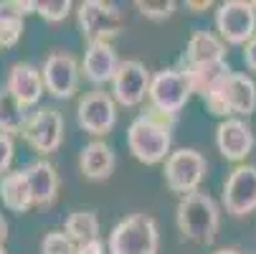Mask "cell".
I'll list each match as a JSON object with an SVG mask.
<instances>
[{"mask_svg": "<svg viewBox=\"0 0 256 254\" xmlns=\"http://www.w3.org/2000/svg\"><path fill=\"white\" fill-rule=\"evenodd\" d=\"M28 122V112H26V107L3 87L0 89V132H6V135H20L23 127Z\"/></svg>", "mask_w": 256, "mask_h": 254, "instance_id": "23", "label": "cell"}, {"mask_svg": "<svg viewBox=\"0 0 256 254\" xmlns=\"http://www.w3.org/2000/svg\"><path fill=\"white\" fill-rule=\"evenodd\" d=\"M134 8L144 16V18H150V21H165L175 13V3L172 0H137Z\"/></svg>", "mask_w": 256, "mask_h": 254, "instance_id": "24", "label": "cell"}, {"mask_svg": "<svg viewBox=\"0 0 256 254\" xmlns=\"http://www.w3.org/2000/svg\"><path fill=\"white\" fill-rule=\"evenodd\" d=\"M216 28L221 33V39L231 46H246L254 33H256V11L254 3L244 0H228L221 3L216 11Z\"/></svg>", "mask_w": 256, "mask_h": 254, "instance_id": "8", "label": "cell"}, {"mask_svg": "<svg viewBox=\"0 0 256 254\" xmlns=\"http://www.w3.org/2000/svg\"><path fill=\"white\" fill-rule=\"evenodd\" d=\"M213 254H241V251H236V249H218V251H213Z\"/></svg>", "mask_w": 256, "mask_h": 254, "instance_id": "31", "label": "cell"}, {"mask_svg": "<svg viewBox=\"0 0 256 254\" xmlns=\"http://www.w3.org/2000/svg\"><path fill=\"white\" fill-rule=\"evenodd\" d=\"M244 61H246V66L251 69V71H256V33H254V39L246 44V49H244Z\"/></svg>", "mask_w": 256, "mask_h": 254, "instance_id": "28", "label": "cell"}, {"mask_svg": "<svg viewBox=\"0 0 256 254\" xmlns=\"http://www.w3.org/2000/svg\"><path fill=\"white\" fill-rule=\"evenodd\" d=\"M106 246L109 254H158V221L148 213H132L112 229Z\"/></svg>", "mask_w": 256, "mask_h": 254, "instance_id": "4", "label": "cell"}, {"mask_svg": "<svg viewBox=\"0 0 256 254\" xmlns=\"http://www.w3.org/2000/svg\"><path fill=\"white\" fill-rule=\"evenodd\" d=\"M210 3H188V8H208Z\"/></svg>", "mask_w": 256, "mask_h": 254, "instance_id": "32", "label": "cell"}, {"mask_svg": "<svg viewBox=\"0 0 256 254\" xmlns=\"http://www.w3.org/2000/svg\"><path fill=\"white\" fill-rule=\"evenodd\" d=\"M6 89L26 107H33V104H38L46 87H44V74H41V69H36L33 64L28 61H18L10 66L8 71V82H6Z\"/></svg>", "mask_w": 256, "mask_h": 254, "instance_id": "15", "label": "cell"}, {"mask_svg": "<svg viewBox=\"0 0 256 254\" xmlns=\"http://www.w3.org/2000/svg\"><path fill=\"white\" fill-rule=\"evenodd\" d=\"M64 234L76 246L99 239V219L94 211H74L64 224Z\"/></svg>", "mask_w": 256, "mask_h": 254, "instance_id": "22", "label": "cell"}, {"mask_svg": "<svg viewBox=\"0 0 256 254\" xmlns=\"http://www.w3.org/2000/svg\"><path fill=\"white\" fill-rule=\"evenodd\" d=\"M254 130L246 120L238 117H228L216 127V145L218 153L231 163H241L246 160V155L254 150Z\"/></svg>", "mask_w": 256, "mask_h": 254, "instance_id": "14", "label": "cell"}, {"mask_svg": "<svg viewBox=\"0 0 256 254\" xmlns=\"http://www.w3.org/2000/svg\"><path fill=\"white\" fill-rule=\"evenodd\" d=\"M172 122H175V117L162 115L150 107L127 130L130 153L144 165H155L160 160H168L170 145H172Z\"/></svg>", "mask_w": 256, "mask_h": 254, "instance_id": "1", "label": "cell"}, {"mask_svg": "<svg viewBox=\"0 0 256 254\" xmlns=\"http://www.w3.org/2000/svg\"><path fill=\"white\" fill-rule=\"evenodd\" d=\"M36 13H38L46 23H61L71 13V3L68 0H44V3H38Z\"/></svg>", "mask_w": 256, "mask_h": 254, "instance_id": "26", "label": "cell"}, {"mask_svg": "<svg viewBox=\"0 0 256 254\" xmlns=\"http://www.w3.org/2000/svg\"><path fill=\"white\" fill-rule=\"evenodd\" d=\"M76 254H104V244H102V239H94L89 244L76 246Z\"/></svg>", "mask_w": 256, "mask_h": 254, "instance_id": "29", "label": "cell"}, {"mask_svg": "<svg viewBox=\"0 0 256 254\" xmlns=\"http://www.w3.org/2000/svg\"><path fill=\"white\" fill-rule=\"evenodd\" d=\"M6 236H8V221L3 219V213H0V244H6Z\"/></svg>", "mask_w": 256, "mask_h": 254, "instance_id": "30", "label": "cell"}, {"mask_svg": "<svg viewBox=\"0 0 256 254\" xmlns=\"http://www.w3.org/2000/svg\"><path fill=\"white\" fill-rule=\"evenodd\" d=\"M23 11L18 0H0V49H13L23 36Z\"/></svg>", "mask_w": 256, "mask_h": 254, "instance_id": "21", "label": "cell"}, {"mask_svg": "<svg viewBox=\"0 0 256 254\" xmlns=\"http://www.w3.org/2000/svg\"><path fill=\"white\" fill-rule=\"evenodd\" d=\"M44 87L51 97L56 99H71L76 94V87H79V61L66 54V51H54L46 56L44 61Z\"/></svg>", "mask_w": 256, "mask_h": 254, "instance_id": "10", "label": "cell"}, {"mask_svg": "<svg viewBox=\"0 0 256 254\" xmlns=\"http://www.w3.org/2000/svg\"><path fill=\"white\" fill-rule=\"evenodd\" d=\"M120 64L122 61H120L112 44H94L84 54V66H82L84 79L92 84H106L114 79Z\"/></svg>", "mask_w": 256, "mask_h": 254, "instance_id": "17", "label": "cell"}, {"mask_svg": "<svg viewBox=\"0 0 256 254\" xmlns=\"http://www.w3.org/2000/svg\"><path fill=\"white\" fill-rule=\"evenodd\" d=\"M76 117L84 132L89 135H106L117 122V102L112 94H106L102 89H94L84 94L76 104Z\"/></svg>", "mask_w": 256, "mask_h": 254, "instance_id": "11", "label": "cell"}, {"mask_svg": "<svg viewBox=\"0 0 256 254\" xmlns=\"http://www.w3.org/2000/svg\"><path fill=\"white\" fill-rule=\"evenodd\" d=\"M79 16V28L82 39L94 46V44H112V39L124 31V18L117 6L112 3H99V0H86L76 11Z\"/></svg>", "mask_w": 256, "mask_h": 254, "instance_id": "5", "label": "cell"}, {"mask_svg": "<svg viewBox=\"0 0 256 254\" xmlns=\"http://www.w3.org/2000/svg\"><path fill=\"white\" fill-rule=\"evenodd\" d=\"M26 178H28V186L33 193V206H51L58 196V173L56 168L41 158V160H33L30 165L23 168Z\"/></svg>", "mask_w": 256, "mask_h": 254, "instance_id": "18", "label": "cell"}, {"mask_svg": "<svg viewBox=\"0 0 256 254\" xmlns=\"http://www.w3.org/2000/svg\"><path fill=\"white\" fill-rule=\"evenodd\" d=\"M224 206L234 216L256 211V165H236L224 183Z\"/></svg>", "mask_w": 256, "mask_h": 254, "instance_id": "13", "label": "cell"}, {"mask_svg": "<svg viewBox=\"0 0 256 254\" xmlns=\"http://www.w3.org/2000/svg\"><path fill=\"white\" fill-rule=\"evenodd\" d=\"M0 201L3 206L13 213H26L28 208H33V193L28 186V178L20 170H10L0 178Z\"/></svg>", "mask_w": 256, "mask_h": 254, "instance_id": "20", "label": "cell"}, {"mask_svg": "<svg viewBox=\"0 0 256 254\" xmlns=\"http://www.w3.org/2000/svg\"><path fill=\"white\" fill-rule=\"evenodd\" d=\"M114 150L112 145L104 142V140H92L89 145L82 148V158H79V165H82V173L89 178V180H104L112 175L114 170Z\"/></svg>", "mask_w": 256, "mask_h": 254, "instance_id": "19", "label": "cell"}, {"mask_svg": "<svg viewBox=\"0 0 256 254\" xmlns=\"http://www.w3.org/2000/svg\"><path fill=\"white\" fill-rule=\"evenodd\" d=\"M186 69H200L226 61V44L210 31H196L186 49Z\"/></svg>", "mask_w": 256, "mask_h": 254, "instance_id": "16", "label": "cell"}, {"mask_svg": "<svg viewBox=\"0 0 256 254\" xmlns=\"http://www.w3.org/2000/svg\"><path fill=\"white\" fill-rule=\"evenodd\" d=\"M208 112L216 117H231V115H251L256 110V84L251 77L228 71L221 79H216L213 87L200 97Z\"/></svg>", "mask_w": 256, "mask_h": 254, "instance_id": "2", "label": "cell"}, {"mask_svg": "<svg viewBox=\"0 0 256 254\" xmlns=\"http://www.w3.org/2000/svg\"><path fill=\"white\" fill-rule=\"evenodd\" d=\"M206 168H208V163L198 150H190V148L175 150L165 160V183L170 191L188 196V193L198 191L200 180L206 178Z\"/></svg>", "mask_w": 256, "mask_h": 254, "instance_id": "7", "label": "cell"}, {"mask_svg": "<svg viewBox=\"0 0 256 254\" xmlns=\"http://www.w3.org/2000/svg\"><path fill=\"white\" fill-rule=\"evenodd\" d=\"M41 251L44 254H76V244L71 241L64 231H48L44 236Z\"/></svg>", "mask_w": 256, "mask_h": 254, "instance_id": "25", "label": "cell"}, {"mask_svg": "<svg viewBox=\"0 0 256 254\" xmlns=\"http://www.w3.org/2000/svg\"><path fill=\"white\" fill-rule=\"evenodd\" d=\"M193 92V84L188 79V74L182 69H162L152 77L150 82V104L152 110L175 117L182 107L188 104Z\"/></svg>", "mask_w": 256, "mask_h": 254, "instance_id": "6", "label": "cell"}, {"mask_svg": "<svg viewBox=\"0 0 256 254\" xmlns=\"http://www.w3.org/2000/svg\"><path fill=\"white\" fill-rule=\"evenodd\" d=\"M218 224H221V213H218V203L200 191H193L182 196L178 203V229L180 234L196 241V244H210L218 234Z\"/></svg>", "mask_w": 256, "mask_h": 254, "instance_id": "3", "label": "cell"}, {"mask_svg": "<svg viewBox=\"0 0 256 254\" xmlns=\"http://www.w3.org/2000/svg\"><path fill=\"white\" fill-rule=\"evenodd\" d=\"M0 254H8V251H6V246H3V244H0Z\"/></svg>", "mask_w": 256, "mask_h": 254, "instance_id": "33", "label": "cell"}, {"mask_svg": "<svg viewBox=\"0 0 256 254\" xmlns=\"http://www.w3.org/2000/svg\"><path fill=\"white\" fill-rule=\"evenodd\" d=\"M13 153H16V145H13V137L0 132V178L6 173H10V163H13Z\"/></svg>", "mask_w": 256, "mask_h": 254, "instance_id": "27", "label": "cell"}, {"mask_svg": "<svg viewBox=\"0 0 256 254\" xmlns=\"http://www.w3.org/2000/svg\"><path fill=\"white\" fill-rule=\"evenodd\" d=\"M150 71L137 59H124L112 79V97L122 107H137L150 94Z\"/></svg>", "mask_w": 256, "mask_h": 254, "instance_id": "12", "label": "cell"}, {"mask_svg": "<svg viewBox=\"0 0 256 254\" xmlns=\"http://www.w3.org/2000/svg\"><path fill=\"white\" fill-rule=\"evenodd\" d=\"M20 135L36 153L48 155L58 150L64 140V117L56 107H38L36 112L28 115V122Z\"/></svg>", "mask_w": 256, "mask_h": 254, "instance_id": "9", "label": "cell"}]
</instances>
